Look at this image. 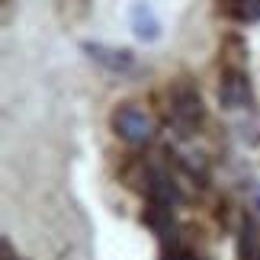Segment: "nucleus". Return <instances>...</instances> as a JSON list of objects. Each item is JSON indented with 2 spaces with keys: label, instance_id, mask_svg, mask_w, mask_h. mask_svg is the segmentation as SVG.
I'll return each mask as SVG.
<instances>
[{
  "label": "nucleus",
  "instance_id": "1",
  "mask_svg": "<svg viewBox=\"0 0 260 260\" xmlns=\"http://www.w3.org/2000/svg\"><path fill=\"white\" fill-rule=\"evenodd\" d=\"M109 125H113V132L128 145H148L154 138V132H157L154 116L148 113V109L135 106V103L119 106L113 113V119H109Z\"/></svg>",
  "mask_w": 260,
  "mask_h": 260
},
{
  "label": "nucleus",
  "instance_id": "2",
  "mask_svg": "<svg viewBox=\"0 0 260 260\" xmlns=\"http://www.w3.org/2000/svg\"><path fill=\"white\" fill-rule=\"evenodd\" d=\"M203 100H199V93L189 84H177L171 90V122L180 128V132H189V128H196V122L203 119Z\"/></svg>",
  "mask_w": 260,
  "mask_h": 260
},
{
  "label": "nucleus",
  "instance_id": "3",
  "mask_svg": "<svg viewBox=\"0 0 260 260\" xmlns=\"http://www.w3.org/2000/svg\"><path fill=\"white\" fill-rule=\"evenodd\" d=\"M251 77H247L241 68H225L222 81H218V103L222 109H244L251 106Z\"/></svg>",
  "mask_w": 260,
  "mask_h": 260
},
{
  "label": "nucleus",
  "instance_id": "4",
  "mask_svg": "<svg viewBox=\"0 0 260 260\" xmlns=\"http://www.w3.org/2000/svg\"><path fill=\"white\" fill-rule=\"evenodd\" d=\"M84 52L96 64H103L106 71H116V74H125L135 68V55L128 48H113V45H103V42H84Z\"/></svg>",
  "mask_w": 260,
  "mask_h": 260
},
{
  "label": "nucleus",
  "instance_id": "5",
  "mask_svg": "<svg viewBox=\"0 0 260 260\" xmlns=\"http://www.w3.org/2000/svg\"><path fill=\"white\" fill-rule=\"evenodd\" d=\"M132 29H135L138 39L154 42V39L161 36V19H157V13L148 4H135L132 7Z\"/></svg>",
  "mask_w": 260,
  "mask_h": 260
},
{
  "label": "nucleus",
  "instance_id": "6",
  "mask_svg": "<svg viewBox=\"0 0 260 260\" xmlns=\"http://www.w3.org/2000/svg\"><path fill=\"white\" fill-rule=\"evenodd\" d=\"M238 260H260V222H244L238 235Z\"/></svg>",
  "mask_w": 260,
  "mask_h": 260
},
{
  "label": "nucleus",
  "instance_id": "7",
  "mask_svg": "<svg viewBox=\"0 0 260 260\" xmlns=\"http://www.w3.org/2000/svg\"><path fill=\"white\" fill-rule=\"evenodd\" d=\"M218 7L238 23H257L260 19V0H218Z\"/></svg>",
  "mask_w": 260,
  "mask_h": 260
},
{
  "label": "nucleus",
  "instance_id": "8",
  "mask_svg": "<svg viewBox=\"0 0 260 260\" xmlns=\"http://www.w3.org/2000/svg\"><path fill=\"white\" fill-rule=\"evenodd\" d=\"M167 260H203V257H196V254H189V251H171Z\"/></svg>",
  "mask_w": 260,
  "mask_h": 260
},
{
  "label": "nucleus",
  "instance_id": "9",
  "mask_svg": "<svg viewBox=\"0 0 260 260\" xmlns=\"http://www.w3.org/2000/svg\"><path fill=\"white\" fill-rule=\"evenodd\" d=\"M4 260H19V257L10 254V244H7V241H4Z\"/></svg>",
  "mask_w": 260,
  "mask_h": 260
},
{
  "label": "nucleus",
  "instance_id": "10",
  "mask_svg": "<svg viewBox=\"0 0 260 260\" xmlns=\"http://www.w3.org/2000/svg\"><path fill=\"white\" fill-rule=\"evenodd\" d=\"M254 206H257V209H260V183H257V186H254Z\"/></svg>",
  "mask_w": 260,
  "mask_h": 260
}]
</instances>
